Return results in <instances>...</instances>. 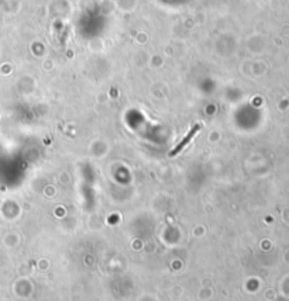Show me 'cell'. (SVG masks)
Wrapping results in <instances>:
<instances>
[{"label": "cell", "mask_w": 289, "mask_h": 301, "mask_svg": "<svg viewBox=\"0 0 289 301\" xmlns=\"http://www.w3.org/2000/svg\"><path fill=\"white\" fill-rule=\"evenodd\" d=\"M201 128H202V124H195L192 128L189 129V132L187 134V137H185V138H184V140L178 143V145L173 148L172 151L170 152V157H175L176 154H179V152H181V151H182V149H184V148H185V146H187V145L192 141V138L198 134V131H199Z\"/></svg>", "instance_id": "1"}]
</instances>
